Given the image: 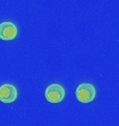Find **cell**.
<instances>
[{"label":"cell","mask_w":119,"mask_h":126,"mask_svg":"<svg viewBox=\"0 0 119 126\" xmlns=\"http://www.w3.org/2000/svg\"><path fill=\"white\" fill-rule=\"evenodd\" d=\"M17 88L12 84H3L0 86V101L3 103H13L17 99Z\"/></svg>","instance_id":"cell-3"},{"label":"cell","mask_w":119,"mask_h":126,"mask_svg":"<svg viewBox=\"0 0 119 126\" xmlns=\"http://www.w3.org/2000/svg\"><path fill=\"white\" fill-rule=\"evenodd\" d=\"M96 94L94 86L91 83H83L76 88V98L82 103H90L92 102Z\"/></svg>","instance_id":"cell-1"},{"label":"cell","mask_w":119,"mask_h":126,"mask_svg":"<svg viewBox=\"0 0 119 126\" xmlns=\"http://www.w3.org/2000/svg\"><path fill=\"white\" fill-rule=\"evenodd\" d=\"M17 27L11 21L0 23V39L2 40H13L17 37Z\"/></svg>","instance_id":"cell-4"},{"label":"cell","mask_w":119,"mask_h":126,"mask_svg":"<svg viewBox=\"0 0 119 126\" xmlns=\"http://www.w3.org/2000/svg\"><path fill=\"white\" fill-rule=\"evenodd\" d=\"M45 97L50 103H59L64 100L65 98V89L60 84H51L45 90Z\"/></svg>","instance_id":"cell-2"}]
</instances>
